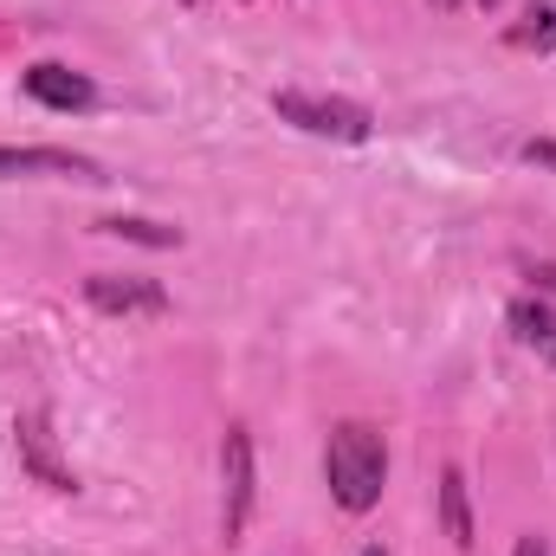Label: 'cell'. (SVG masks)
<instances>
[{"label": "cell", "instance_id": "1", "mask_svg": "<svg viewBox=\"0 0 556 556\" xmlns=\"http://www.w3.org/2000/svg\"><path fill=\"white\" fill-rule=\"evenodd\" d=\"M324 479H330L337 511H350V518L376 511L382 505V485H389V440H382V427L337 420L330 427V446H324Z\"/></svg>", "mask_w": 556, "mask_h": 556}, {"label": "cell", "instance_id": "2", "mask_svg": "<svg viewBox=\"0 0 556 556\" xmlns=\"http://www.w3.org/2000/svg\"><path fill=\"white\" fill-rule=\"evenodd\" d=\"M273 111H278V124H291V130H304V137H324V142H369V130H376L369 104H356V98L273 91Z\"/></svg>", "mask_w": 556, "mask_h": 556}, {"label": "cell", "instance_id": "3", "mask_svg": "<svg viewBox=\"0 0 556 556\" xmlns=\"http://www.w3.org/2000/svg\"><path fill=\"white\" fill-rule=\"evenodd\" d=\"M253 498H260V466H253V433L227 427L220 440V538L240 544L253 525Z\"/></svg>", "mask_w": 556, "mask_h": 556}, {"label": "cell", "instance_id": "4", "mask_svg": "<svg viewBox=\"0 0 556 556\" xmlns=\"http://www.w3.org/2000/svg\"><path fill=\"white\" fill-rule=\"evenodd\" d=\"M13 446H20V472L33 479V485H46V492H78V472H72V459L59 453V433H52V415L46 408H26V415H13Z\"/></svg>", "mask_w": 556, "mask_h": 556}, {"label": "cell", "instance_id": "5", "mask_svg": "<svg viewBox=\"0 0 556 556\" xmlns=\"http://www.w3.org/2000/svg\"><path fill=\"white\" fill-rule=\"evenodd\" d=\"M85 304L104 317H168V291L142 273H91L85 278Z\"/></svg>", "mask_w": 556, "mask_h": 556}, {"label": "cell", "instance_id": "6", "mask_svg": "<svg viewBox=\"0 0 556 556\" xmlns=\"http://www.w3.org/2000/svg\"><path fill=\"white\" fill-rule=\"evenodd\" d=\"M20 91H26L33 104H46V111H91V104H98V85H91L85 72L59 65V59L26 65V72H20Z\"/></svg>", "mask_w": 556, "mask_h": 556}, {"label": "cell", "instance_id": "7", "mask_svg": "<svg viewBox=\"0 0 556 556\" xmlns=\"http://www.w3.org/2000/svg\"><path fill=\"white\" fill-rule=\"evenodd\" d=\"M20 175H72V181H111L91 155H72V149H13L0 142V181H20Z\"/></svg>", "mask_w": 556, "mask_h": 556}, {"label": "cell", "instance_id": "8", "mask_svg": "<svg viewBox=\"0 0 556 556\" xmlns=\"http://www.w3.org/2000/svg\"><path fill=\"white\" fill-rule=\"evenodd\" d=\"M440 531H446L459 551H472V544H479V525H472V485H466V472H459V466H446V472H440Z\"/></svg>", "mask_w": 556, "mask_h": 556}, {"label": "cell", "instance_id": "9", "mask_svg": "<svg viewBox=\"0 0 556 556\" xmlns=\"http://www.w3.org/2000/svg\"><path fill=\"white\" fill-rule=\"evenodd\" d=\"M511 330H518L525 350H538L544 363H556V311L544 298H518V304H511Z\"/></svg>", "mask_w": 556, "mask_h": 556}, {"label": "cell", "instance_id": "10", "mask_svg": "<svg viewBox=\"0 0 556 556\" xmlns=\"http://www.w3.org/2000/svg\"><path fill=\"white\" fill-rule=\"evenodd\" d=\"M511 52H556V0H525V20L505 26Z\"/></svg>", "mask_w": 556, "mask_h": 556}, {"label": "cell", "instance_id": "11", "mask_svg": "<svg viewBox=\"0 0 556 556\" xmlns=\"http://www.w3.org/2000/svg\"><path fill=\"white\" fill-rule=\"evenodd\" d=\"M98 233H111V240H137V247H155V253L181 247V227H162V220H142V214H111V220H98Z\"/></svg>", "mask_w": 556, "mask_h": 556}, {"label": "cell", "instance_id": "12", "mask_svg": "<svg viewBox=\"0 0 556 556\" xmlns=\"http://www.w3.org/2000/svg\"><path fill=\"white\" fill-rule=\"evenodd\" d=\"M525 278L538 285V298H556V260H525Z\"/></svg>", "mask_w": 556, "mask_h": 556}, {"label": "cell", "instance_id": "13", "mask_svg": "<svg viewBox=\"0 0 556 556\" xmlns=\"http://www.w3.org/2000/svg\"><path fill=\"white\" fill-rule=\"evenodd\" d=\"M518 155H525L531 168H556V137H531L525 149H518Z\"/></svg>", "mask_w": 556, "mask_h": 556}, {"label": "cell", "instance_id": "14", "mask_svg": "<svg viewBox=\"0 0 556 556\" xmlns=\"http://www.w3.org/2000/svg\"><path fill=\"white\" fill-rule=\"evenodd\" d=\"M511 556H551V538H538V531H525V538H518V551Z\"/></svg>", "mask_w": 556, "mask_h": 556}, {"label": "cell", "instance_id": "15", "mask_svg": "<svg viewBox=\"0 0 556 556\" xmlns=\"http://www.w3.org/2000/svg\"><path fill=\"white\" fill-rule=\"evenodd\" d=\"M363 556H389V551H382V544H369V551H363Z\"/></svg>", "mask_w": 556, "mask_h": 556}, {"label": "cell", "instance_id": "16", "mask_svg": "<svg viewBox=\"0 0 556 556\" xmlns=\"http://www.w3.org/2000/svg\"><path fill=\"white\" fill-rule=\"evenodd\" d=\"M433 7H446V13H453V7H459V0H433Z\"/></svg>", "mask_w": 556, "mask_h": 556}, {"label": "cell", "instance_id": "17", "mask_svg": "<svg viewBox=\"0 0 556 556\" xmlns=\"http://www.w3.org/2000/svg\"><path fill=\"white\" fill-rule=\"evenodd\" d=\"M479 7H485V13H492V7H505V0H479Z\"/></svg>", "mask_w": 556, "mask_h": 556}, {"label": "cell", "instance_id": "18", "mask_svg": "<svg viewBox=\"0 0 556 556\" xmlns=\"http://www.w3.org/2000/svg\"><path fill=\"white\" fill-rule=\"evenodd\" d=\"M181 7H207V0H181Z\"/></svg>", "mask_w": 556, "mask_h": 556}]
</instances>
